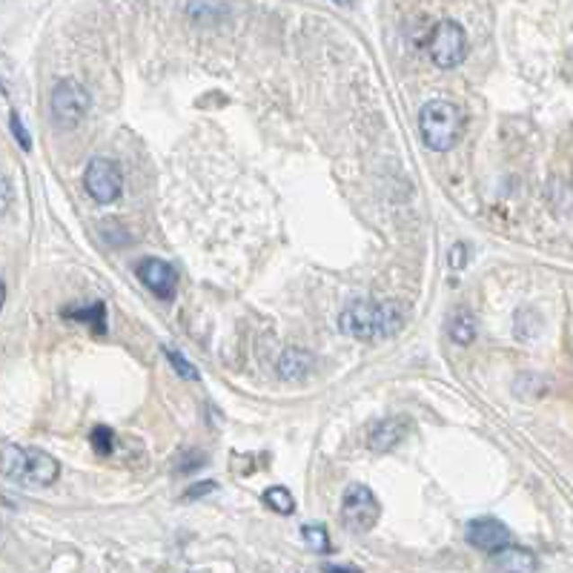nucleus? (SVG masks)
Segmentation results:
<instances>
[{
	"label": "nucleus",
	"mask_w": 573,
	"mask_h": 573,
	"mask_svg": "<svg viewBox=\"0 0 573 573\" xmlns=\"http://www.w3.org/2000/svg\"><path fill=\"white\" fill-rule=\"evenodd\" d=\"M405 316L396 304L387 301H367L355 299L350 301L342 316H338V327L342 333L359 338V342H381V338H390L401 330Z\"/></svg>",
	"instance_id": "f257e3e1"
},
{
	"label": "nucleus",
	"mask_w": 573,
	"mask_h": 573,
	"mask_svg": "<svg viewBox=\"0 0 573 573\" xmlns=\"http://www.w3.org/2000/svg\"><path fill=\"white\" fill-rule=\"evenodd\" d=\"M0 476L21 488H49L60 476V464L38 447L0 444Z\"/></svg>",
	"instance_id": "f03ea898"
},
{
	"label": "nucleus",
	"mask_w": 573,
	"mask_h": 573,
	"mask_svg": "<svg viewBox=\"0 0 573 573\" xmlns=\"http://www.w3.org/2000/svg\"><path fill=\"white\" fill-rule=\"evenodd\" d=\"M461 110L451 101H427L419 110V132L427 149L451 152L461 138Z\"/></svg>",
	"instance_id": "7ed1b4c3"
},
{
	"label": "nucleus",
	"mask_w": 573,
	"mask_h": 573,
	"mask_svg": "<svg viewBox=\"0 0 573 573\" xmlns=\"http://www.w3.org/2000/svg\"><path fill=\"white\" fill-rule=\"evenodd\" d=\"M427 52L439 69H456L468 58V32L456 21H442L427 40Z\"/></svg>",
	"instance_id": "20e7f679"
},
{
	"label": "nucleus",
	"mask_w": 573,
	"mask_h": 573,
	"mask_svg": "<svg viewBox=\"0 0 573 573\" xmlns=\"http://www.w3.org/2000/svg\"><path fill=\"white\" fill-rule=\"evenodd\" d=\"M49 110L60 130H72L84 121L89 110V92L77 81H72V77H64V81H58L52 89Z\"/></svg>",
	"instance_id": "39448f33"
},
{
	"label": "nucleus",
	"mask_w": 573,
	"mask_h": 573,
	"mask_svg": "<svg viewBox=\"0 0 573 573\" xmlns=\"http://www.w3.org/2000/svg\"><path fill=\"white\" fill-rule=\"evenodd\" d=\"M381 516V505L376 493L364 485H350L342 497V522L353 533H367L376 528Z\"/></svg>",
	"instance_id": "423d86ee"
},
{
	"label": "nucleus",
	"mask_w": 573,
	"mask_h": 573,
	"mask_svg": "<svg viewBox=\"0 0 573 573\" xmlns=\"http://www.w3.org/2000/svg\"><path fill=\"white\" fill-rule=\"evenodd\" d=\"M84 187L98 204H115L123 192V175L118 164L110 158H92L84 173Z\"/></svg>",
	"instance_id": "0eeeda50"
},
{
	"label": "nucleus",
	"mask_w": 573,
	"mask_h": 573,
	"mask_svg": "<svg viewBox=\"0 0 573 573\" xmlns=\"http://www.w3.org/2000/svg\"><path fill=\"white\" fill-rule=\"evenodd\" d=\"M138 275L147 290H152L161 301H173L178 292V273L166 264L161 258H144L141 267H138Z\"/></svg>",
	"instance_id": "6e6552de"
},
{
	"label": "nucleus",
	"mask_w": 573,
	"mask_h": 573,
	"mask_svg": "<svg viewBox=\"0 0 573 573\" xmlns=\"http://www.w3.org/2000/svg\"><path fill=\"white\" fill-rule=\"evenodd\" d=\"M464 536H468L473 548L485 551V553H493V551L510 545V531L499 519H473V522H468Z\"/></svg>",
	"instance_id": "1a4fd4ad"
},
{
	"label": "nucleus",
	"mask_w": 573,
	"mask_h": 573,
	"mask_svg": "<svg viewBox=\"0 0 573 573\" xmlns=\"http://www.w3.org/2000/svg\"><path fill=\"white\" fill-rule=\"evenodd\" d=\"M407 419H384L379 422L373 430H370V436H367V444H370V451H376V453H387V451H393V447L407 436Z\"/></svg>",
	"instance_id": "9d476101"
},
{
	"label": "nucleus",
	"mask_w": 573,
	"mask_h": 573,
	"mask_svg": "<svg viewBox=\"0 0 573 573\" xmlns=\"http://www.w3.org/2000/svg\"><path fill=\"white\" fill-rule=\"evenodd\" d=\"M316 367L313 353L299 350V347H287L278 359V373H282L287 381H299L304 376H309V370Z\"/></svg>",
	"instance_id": "9b49d317"
},
{
	"label": "nucleus",
	"mask_w": 573,
	"mask_h": 573,
	"mask_svg": "<svg viewBox=\"0 0 573 573\" xmlns=\"http://www.w3.org/2000/svg\"><path fill=\"white\" fill-rule=\"evenodd\" d=\"M493 568L497 570H533L536 568V560L528 553V551H522V548H499V551H493Z\"/></svg>",
	"instance_id": "f8f14e48"
},
{
	"label": "nucleus",
	"mask_w": 573,
	"mask_h": 573,
	"mask_svg": "<svg viewBox=\"0 0 573 573\" xmlns=\"http://www.w3.org/2000/svg\"><path fill=\"white\" fill-rule=\"evenodd\" d=\"M447 330H451L453 342L464 347V345H470L473 338H476V318L468 313V309H461V313H456L451 318V327H447Z\"/></svg>",
	"instance_id": "ddd939ff"
},
{
	"label": "nucleus",
	"mask_w": 573,
	"mask_h": 573,
	"mask_svg": "<svg viewBox=\"0 0 573 573\" xmlns=\"http://www.w3.org/2000/svg\"><path fill=\"white\" fill-rule=\"evenodd\" d=\"M67 318H75V321H86V324H92V327H95L98 333H103L106 330V307L98 301V304H89V307H81V309H67L64 313Z\"/></svg>",
	"instance_id": "4468645a"
},
{
	"label": "nucleus",
	"mask_w": 573,
	"mask_h": 573,
	"mask_svg": "<svg viewBox=\"0 0 573 573\" xmlns=\"http://www.w3.org/2000/svg\"><path fill=\"white\" fill-rule=\"evenodd\" d=\"M264 505L270 510H275V514H282V516H290L292 510H296V499H292V493L287 488H267L264 490Z\"/></svg>",
	"instance_id": "2eb2a0df"
},
{
	"label": "nucleus",
	"mask_w": 573,
	"mask_h": 573,
	"mask_svg": "<svg viewBox=\"0 0 573 573\" xmlns=\"http://www.w3.org/2000/svg\"><path fill=\"white\" fill-rule=\"evenodd\" d=\"M301 536L304 542L309 545V551H316V553H330V536H327V528L324 524H304L301 528Z\"/></svg>",
	"instance_id": "dca6fc26"
},
{
	"label": "nucleus",
	"mask_w": 573,
	"mask_h": 573,
	"mask_svg": "<svg viewBox=\"0 0 573 573\" xmlns=\"http://www.w3.org/2000/svg\"><path fill=\"white\" fill-rule=\"evenodd\" d=\"M92 444H95V451L101 456H110L115 447V433L110 427H95L92 430Z\"/></svg>",
	"instance_id": "f3484780"
},
{
	"label": "nucleus",
	"mask_w": 573,
	"mask_h": 573,
	"mask_svg": "<svg viewBox=\"0 0 573 573\" xmlns=\"http://www.w3.org/2000/svg\"><path fill=\"white\" fill-rule=\"evenodd\" d=\"M9 123H12V135L18 138L21 149H32V138H29V132L23 130L21 115H18V112H12V115H9Z\"/></svg>",
	"instance_id": "a211bd4d"
},
{
	"label": "nucleus",
	"mask_w": 573,
	"mask_h": 573,
	"mask_svg": "<svg viewBox=\"0 0 573 573\" xmlns=\"http://www.w3.org/2000/svg\"><path fill=\"white\" fill-rule=\"evenodd\" d=\"M166 359L173 362V367L178 370V376H184V379H198V373H195V367L190 364V362H184L181 355L175 353V350H169L166 347Z\"/></svg>",
	"instance_id": "6ab92c4d"
},
{
	"label": "nucleus",
	"mask_w": 573,
	"mask_h": 573,
	"mask_svg": "<svg viewBox=\"0 0 573 573\" xmlns=\"http://www.w3.org/2000/svg\"><path fill=\"white\" fill-rule=\"evenodd\" d=\"M12 204H14V187L9 178L0 175V215H6Z\"/></svg>",
	"instance_id": "aec40b11"
},
{
	"label": "nucleus",
	"mask_w": 573,
	"mask_h": 573,
	"mask_svg": "<svg viewBox=\"0 0 573 573\" xmlns=\"http://www.w3.org/2000/svg\"><path fill=\"white\" fill-rule=\"evenodd\" d=\"M464 264H468V246H464V244H453V250H451V267L453 270H461Z\"/></svg>",
	"instance_id": "412c9836"
},
{
	"label": "nucleus",
	"mask_w": 573,
	"mask_h": 573,
	"mask_svg": "<svg viewBox=\"0 0 573 573\" xmlns=\"http://www.w3.org/2000/svg\"><path fill=\"white\" fill-rule=\"evenodd\" d=\"M212 490H215V482H201L198 488L187 490V499H195V497H201V493H212Z\"/></svg>",
	"instance_id": "4be33fe9"
},
{
	"label": "nucleus",
	"mask_w": 573,
	"mask_h": 573,
	"mask_svg": "<svg viewBox=\"0 0 573 573\" xmlns=\"http://www.w3.org/2000/svg\"><path fill=\"white\" fill-rule=\"evenodd\" d=\"M4 301H6V287H4V282H0V309H4Z\"/></svg>",
	"instance_id": "5701e85b"
}]
</instances>
